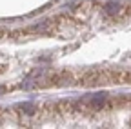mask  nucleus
I'll list each match as a JSON object with an SVG mask.
<instances>
[{
	"instance_id": "nucleus-1",
	"label": "nucleus",
	"mask_w": 131,
	"mask_h": 129,
	"mask_svg": "<svg viewBox=\"0 0 131 129\" xmlns=\"http://www.w3.org/2000/svg\"><path fill=\"white\" fill-rule=\"evenodd\" d=\"M100 86H131V2L80 0L0 27V96Z\"/></svg>"
},
{
	"instance_id": "nucleus-2",
	"label": "nucleus",
	"mask_w": 131,
	"mask_h": 129,
	"mask_svg": "<svg viewBox=\"0 0 131 129\" xmlns=\"http://www.w3.org/2000/svg\"><path fill=\"white\" fill-rule=\"evenodd\" d=\"M0 129H131V96L0 105Z\"/></svg>"
}]
</instances>
